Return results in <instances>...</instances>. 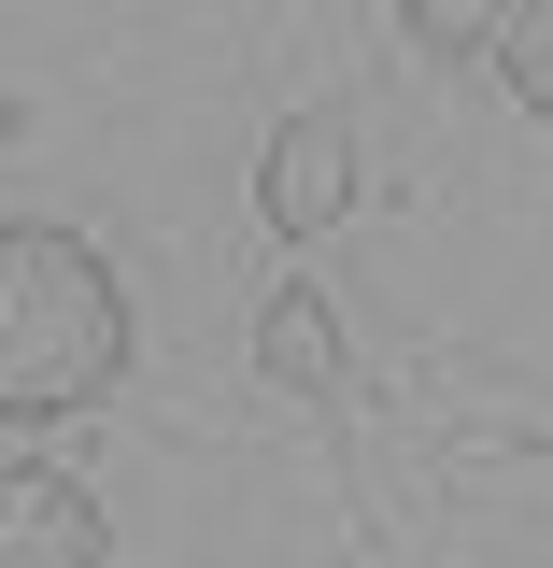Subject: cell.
Returning a JSON list of instances; mask_svg holds the SVG:
<instances>
[{"mask_svg": "<svg viewBox=\"0 0 553 568\" xmlns=\"http://www.w3.org/2000/svg\"><path fill=\"white\" fill-rule=\"evenodd\" d=\"M129 369V284L85 227H0V426H71Z\"/></svg>", "mask_w": 553, "mask_h": 568, "instance_id": "obj_1", "label": "cell"}, {"mask_svg": "<svg viewBox=\"0 0 553 568\" xmlns=\"http://www.w3.org/2000/svg\"><path fill=\"white\" fill-rule=\"evenodd\" d=\"M256 213H270L284 242H327L355 213V129L341 114H284L270 156H256Z\"/></svg>", "mask_w": 553, "mask_h": 568, "instance_id": "obj_2", "label": "cell"}, {"mask_svg": "<svg viewBox=\"0 0 553 568\" xmlns=\"http://www.w3.org/2000/svg\"><path fill=\"white\" fill-rule=\"evenodd\" d=\"M256 369H270V398H341V313H327V284H270V313H256Z\"/></svg>", "mask_w": 553, "mask_h": 568, "instance_id": "obj_4", "label": "cell"}, {"mask_svg": "<svg viewBox=\"0 0 553 568\" xmlns=\"http://www.w3.org/2000/svg\"><path fill=\"white\" fill-rule=\"evenodd\" d=\"M0 568H114V526L71 469H0Z\"/></svg>", "mask_w": 553, "mask_h": 568, "instance_id": "obj_3", "label": "cell"}, {"mask_svg": "<svg viewBox=\"0 0 553 568\" xmlns=\"http://www.w3.org/2000/svg\"><path fill=\"white\" fill-rule=\"evenodd\" d=\"M496 58H511V100L553 129V0H525V14H511V43H496Z\"/></svg>", "mask_w": 553, "mask_h": 568, "instance_id": "obj_6", "label": "cell"}, {"mask_svg": "<svg viewBox=\"0 0 553 568\" xmlns=\"http://www.w3.org/2000/svg\"><path fill=\"white\" fill-rule=\"evenodd\" d=\"M511 14H525V0H398V29H412L426 58H496Z\"/></svg>", "mask_w": 553, "mask_h": 568, "instance_id": "obj_5", "label": "cell"}]
</instances>
